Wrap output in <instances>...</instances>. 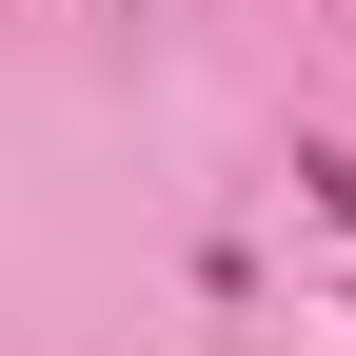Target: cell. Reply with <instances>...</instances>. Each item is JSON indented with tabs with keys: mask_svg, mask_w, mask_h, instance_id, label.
<instances>
[{
	"mask_svg": "<svg viewBox=\"0 0 356 356\" xmlns=\"http://www.w3.org/2000/svg\"><path fill=\"white\" fill-rule=\"evenodd\" d=\"M297 178H317V218H337V238H356V159H337V139H317V159H297Z\"/></svg>",
	"mask_w": 356,
	"mask_h": 356,
	"instance_id": "6da1fadb",
	"label": "cell"
}]
</instances>
